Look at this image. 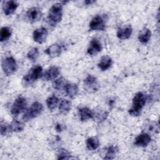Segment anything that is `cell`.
<instances>
[{
	"label": "cell",
	"mask_w": 160,
	"mask_h": 160,
	"mask_svg": "<svg viewBox=\"0 0 160 160\" xmlns=\"http://www.w3.org/2000/svg\"><path fill=\"white\" fill-rule=\"evenodd\" d=\"M147 100L146 94L141 92L136 93L132 99V106L129 110V113L132 116H138L141 114L142 109Z\"/></svg>",
	"instance_id": "cell-1"
},
{
	"label": "cell",
	"mask_w": 160,
	"mask_h": 160,
	"mask_svg": "<svg viewBox=\"0 0 160 160\" xmlns=\"http://www.w3.org/2000/svg\"><path fill=\"white\" fill-rule=\"evenodd\" d=\"M62 4L56 3L53 4L49 9L47 20L48 23L54 26L57 25L62 19Z\"/></svg>",
	"instance_id": "cell-2"
},
{
	"label": "cell",
	"mask_w": 160,
	"mask_h": 160,
	"mask_svg": "<svg viewBox=\"0 0 160 160\" xmlns=\"http://www.w3.org/2000/svg\"><path fill=\"white\" fill-rule=\"evenodd\" d=\"M42 68L41 66L37 65L32 67L23 77L22 79V84L25 86L31 85L42 76Z\"/></svg>",
	"instance_id": "cell-3"
},
{
	"label": "cell",
	"mask_w": 160,
	"mask_h": 160,
	"mask_svg": "<svg viewBox=\"0 0 160 160\" xmlns=\"http://www.w3.org/2000/svg\"><path fill=\"white\" fill-rule=\"evenodd\" d=\"M43 111V106L42 104L39 102H33L31 107L28 108L22 116L24 121H30L41 114Z\"/></svg>",
	"instance_id": "cell-4"
},
{
	"label": "cell",
	"mask_w": 160,
	"mask_h": 160,
	"mask_svg": "<svg viewBox=\"0 0 160 160\" xmlns=\"http://www.w3.org/2000/svg\"><path fill=\"white\" fill-rule=\"evenodd\" d=\"M2 68L6 75L12 74L17 69V63L14 58L9 56L4 59L2 61Z\"/></svg>",
	"instance_id": "cell-5"
},
{
	"label": "cell",
	"mask_w": 160,
	"mask_h": 160,
	"mask_svg": "<svg viewBox=\"0 0 160 160\" xmlns=\"http://www.w3.org/2000/svg\"><path fill=\"white\" fill-rule=\"evenodd\" d=\"M27 101L23 97L18 98L14 102L11 108V114L13 116H18L22 113L26 108Z\"/></svg>",
	"instance_id": "cell-6"
},
{
	"label": "cell",
	"mask_w": 160,
	"mask_h": 160,
	"mask_svg": "<svg viewBox=\"0 0 160 160\" xmlns=\"http://www.w3.org/2000/svg\"><path fill=\"white\" fill-rule=\"evenodd\" d=\"M89 28L92 31H104L106 29L105 16H94L89 23Z\"/></svg>",
	"instance_id": "cell-7"
},
{
	"label": "cell",
	"mask_w": 160,
	"mask_h": 160,
	"mask_svg": "<svg viewBox=\"0 0 160 160\" xmlns=\"http://www.w3.org/2000/svg\"><path fill=\"white\" fill-rule=\"evenodd\" d=\"M84 83L86 90L89 92H95L98 91L99 88V83L98 79L96 77L92 75L88 76L84 81Z\"/></svg>",
	"instance_id": "cell-8"
},
{
	"label": "cell",
	"mask_w": 160,
	"mask_h": 160,
	"mask_svg": "<svg viewBox=\"0 0 160 160\" xmlns=\"http://www.w3.org/2000/svg\"><path fill=\"white\" fill-rule=\"evenodd\" d=\"M42 12L39 8L32 7L29 9L26 12V18L30 22H36L41 19Z\"/></svg>",
	"instance_id": "cell-9"
},
{
	"label": "cell",
	"mask_w": 160,
	"mask_h": 160,
	"mask_svg": "<svg viewBox=\"0 0 160 160\" xmlns=\"http://www.w3.org/2000/svg\"><path fill=\"white\" fill-rule=\"evenodd\" d=\"M48 30L43 27L36 29L33 32V39L34 41L39 44H42L44 41L48 37Z\"/></svg>",
	"instance_id": "cell-10"
},
{
	"label": "cell",
	"mask_w": 160,
	"mask_h": 160,
	"mask_svg": "<svg viewBox=\"0 0 160 160\" xmlns=\"http://www.w3.org/2000/svg\"><path fill=\"white\" fill-rule=\"evenodd\" d=\"M102 48V45L100 41L98 39L94 38L89 43L87 52L90 56H94L101 52Z\"/></svg>",
	"instance_id": "cell-11"
},
{
	"label": "cell",
	"mask_w": 160,
	"mask_h": 160,
	"mask_svg": "<svg viewBox=\"0 0 160 160\" xmlns=\"http://www.w3.org/2000/svg\"><path fill=\"white\" fill-rule=\"evenodd\" d=\"M18 6H19L18 3L15 1L11 0V1H3L2 9L4 14L6 16H9V15L12 14L15 12Z\"/></svg>",
	"instance_id": "cell-12"
},
{
	"label": "cell",
	"mask_w": 160,
	"mask_h": 160,
	"mask_svg": "<svg viewBox=\"0 0 160 160\" xmlns=\"http://www.w3.org/2000/svg\"><path fill=\"white\" fill-rule=\"evenodd\" d=\"M151 140V136L148 133H141L136 138L134 144L139 147H146L149 144Z\"/></svg>",
	"instance_id": "cell-13"
},
{
	"label": "cell",
	"mask_w": 160,
	"mask_h": 160,
	"mask_svg": "<svg viewBox=\"0 0 160 160\" xmlns=\"http://www.w3.org/2000/svg\"><path fill=\"white\" fill-rule=\"evenodd\" d=\"M60 73V69L57 66H51L42 75V79L46 81L52 80L56 78Z\"/></svg>",
	"instance_id": "cell-14"
},
{
	"label": "cell",
	"mask_w": 160,
	"mask_h": 160,
	"mask_svg": "<svg viewBox=\"0 0 160 160\" xmlns=\"http://www.w3.org/2000/svg\"><path fill=\"white\" fill-rule=\"evenodd\" d=\"M132 32V29L131 26H126L121 28L117 32V37L120 39H128Z\"/></svg>",
	"instance_id": "cell-15"
},
{
	"label": "cell",
	"mask_w": 160,
	"mask_h": 160,
	"mask_svg": "<svg viewBox=\"0 0 160 160\" xmlns=\"http://www.w3.org/2000/svg\"><path fill=\"white\" fill-rule=\"evenodd\" d=\"M51 58H56L59 56L62 52L61 46L58 44H54L48 47L44 51Z\"/></svg>",
	"instance_id": "cell-16"
},
{
	"label": "cell",
	"mask_w": 160,
	"mask_h": 160,
	"mask_svg": "<svg viewBox=\"0 0 160 160\" xmlns=\"http://www.w3.org/2000/svg\"><path fill=\"white\" fill-rule=\"evenodd\" d=\"M79 118L81 121H85L93 118V111L87 107H83L79 109Z\"/></svg>",
	"instance_id": "cell-17"
},
{
	"label": "cell",
	"mask_w": 160,
	"mask_h": 160,
	"mask_svg": "<svg viewBox=\"0 0 160 160\" xmlns=\"http://www.w3.org/2000/svg\"><path fill=\"white\" fill-rule=\"evenodd\" d=\"M112 64V59L109 56H104L101 58L98 63V67L101 71H106L111 66Z\"/></svg>",
	"instance_id": "cell-18"
},
{
	"label": "cell",
	"mask_w": 160,
	"mask_h": 160,
	"mask_svg": "<svg viewBox=\"0 0 160 160\" xmlns=\"http://www.w3.org/2000/svg\"><path fill=\"white\" fill-rule=\"evenodd\" d=\"M65 91L66 94L71 98H74L78 93L79 88L76 84L74 83H68L66 88H65Z\"/></svg>",
	"instance_id": "cell-19"
},
{
	"label": "cell",
	"mask_w": 160,
	"mask_h": 160,
	"mask_svg": "<svg viewBox=\"0 0 160 160\" xmlns=\"http://www.w3.org/2000/svg\"><path fill=\"white\" fill-rule=\"evenodd\" d=\"M99 146V139L96 137H91L87 139L86 140V147L87 149L89 151H94Z\"/></svg>",
	"instance_id": "cell-20"
},
{
	"label": "cell",
	"mask_w": 160,
	"mask_h": 160,
	"mask_svg": "<svg viewBox=\"0 0 160 160\" xmlns=\"http://www.w3.org/2000/svg\"><path fill=\"white\" fill-rule=\"evenodd\" d=\"M151 31L148 28H144L139 33L138 36V39L141 43L146 44L149 42L151 38Z\"/></svg>",
	"instance_id": "cell-21"
},
{
	"label": "cell",
	"mask_w": 160,
	"mask_h": 160,
	"mask_svg": "<svg viewBox=\"0 0 160 160\" xmlns=\"http://www.w3.org/2000/svg\"><path fill=\"white\" fill-rule=\"evenodd\" d=\"M71 108V102L68 99H62L59 104V112L62 114H68Z\"/></svg>",
	"instance_id": "cell-22"
},
{
	"label": "cell",
	"mask_w": 160,
	"mask_h": 160,
	"mask_svg": "<svg viewBox=\"0 0 160 160\" xmlns=\"http://www.w3.org/2000/svg\"><path fill=\"white\" fill-rule=\"evenodd\" d=\"M118 152V148L116 146H109L106 151V155L104 158L105 159H112L115 158L116 154Z\"/></svg>",
	"instance_id": "cell-23"
},
{
	"label": "cell",
	"mask_w": 160,
	"mask_h": 160,
	"mask_svg": "<svg viewBox=\"0 0 160 160\" xmlns=\"http://www.w3.org/2000/svg\"><path fill=\"white\" fill-rule=\"evenodd\" d=\"M68 84L67 80L64 78H60L56 79L53 83L52 86L54 89L57 90H61L65 89L66 85Z\"/></svg>",
	"instance_id": "cell-24"
},
{
	"label": "cell",
	"mask_w": 160,
	"mask_h": 160,
	"mask_svg": "<svg viewBox=\"0 0 160 160\" xmlns=\"http://www.w3.org/2000/svg\"><path fill=\"white\" fill-rule=\"evenodd\" d=\"M108 116V112L106 111L98 110L97 111L93 112V119L99 122H102L104 121Z\"/></svg>",
	"instance_id": "cell-25"
},
{
	"label": "cell",
	"mask_w": 160,
	"mask_h": 160,
	"mask_svg": "<svg viewBox=\"0 0 160 160\" xmlns=\"http://www.w3.org/2000/svg\"><path fill=\"white\" fill-rule=\"evenodd\" d=\"M59 102V99L54 95H52L49 97L46 100V104L49 109L53 110L54 109Z\"/></svg>",
	"instance_id": "cell-26"
},
{
	"label": "cell",
	"mask_w": 160,
	"mask_h": 160,
	"mask_svg": "<svg viewBox=\"0 0 160 160\" xmlns=\"http://www.w3.org/2000/svg\"><path fill=\"white\" fill-rule=\"evenodd\" d=\"M10 126H11V131L16 132H19L22 131L24 128V124L22 122L16 119L11 122V123L10 124Z\"/></svg>",
	"instance_id": "cell-27"
},
{
	"label": "cell",
	"mask_w": 160,
	"mask_h": 160,
	"mask_svg": "<svg viewBox=\"0 0 160 160\" xmlns=\"http://www.w3.org/2000/svg\"><path fill=\"white\" fill-rule=\"evenodd\" d=\"M11 35V29L9 27H2L1 29V42L8 39Z\"/></svg>",
	"instance_id": "cell-28"
},
{
	"label": "cell",
	"mask_w": 160,
	"mask_h": 160,
	"mask_svg": "<svg viewBox=\"0 0 160 160\" xmlns=\"http://www.w3.org/2000/svg\"><path fill=\"white\" fill-rule=\"evenodd\" d=\"M39 56V51L36 48L31 49L27 54L28 58L32 62H35Z\"/></svg>",
	"instance_id": "cell-29"
},
{
	"label": "cell",
	"mask_w": 160,
	"mask_h": 160,
	"mask_svg": "<svg viewBox=\"0 0 160 160\" xmlns=\"http://www.w3.org/2000/svg\"><path fill=\"white\" fill-rule=\"evenodd\" d=\"M11 131L10 124H7L6 122L1 121V134L2 136H5L9 134Z\"/></svg>",
	"instance_id": "cell-30"
},
{
	"label": "cell",
	"mask_w": 160,
	"mask_h": 160,
	"mask_svg": "<svg viewBox=\"0 0 160 160\" xmlns=\"http://www.w3.org/2000/svg\"><path fill=\"white\" fill-rule=\"evenodd\" d=\"M70 158L71 154L69 151L64 149L59 150L58 155V159H70Z\"/></svg>",
	"instance_id": "cell-31"
},
{
	"label": "cell",
	"mask_w": 160,
	"mask_h": 160,
	"mask_svg": "<svg viewBox=\"0 0 160 160\" xmlns=\"http://www.w3.org/2000/svg\"><path fill=\"white\" fill-rule=\"evenodd\" d=\"M148 130L149 131H158V123H148Z\"/></svg>",
	"instance_id": "cell-32"
},
{
	"label": "cell",
	"mask_w": 160,
	"mask_h": 160,
	"mask_svg": "<svg viewBox=\"0 0 160 160\" xmlns=\"http://www.w3.org/2000/svg\"><path fill=\"white\" fill-rule=\"evenodd\" d=\"M56 129L58 132H61L62 129H63V128H62V126L60 124H56Z\"/></svg>",
	"instance_id": "cell-33"
},
{
	"label": "cell",
	"mask_w": 160,
	"mask_h": 160,
	"mask_svg": "<svg viewBox=\"0 0 160 160\" xmlns=\"http://www.w3.org/2000/svg\"><path fill=\"white\" fill-rule=\"evenodd\" d=\"M95 1H89V0H87V1H84V3L87 5H89V4H91L92 3H94Z\"/></svg>",
	"instance_id": "cell-34"
}]
</instances>
